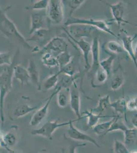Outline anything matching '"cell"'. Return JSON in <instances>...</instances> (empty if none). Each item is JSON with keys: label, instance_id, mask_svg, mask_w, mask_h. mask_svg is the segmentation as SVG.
<instances>
[{"label": "cell", "instance_id": "6da1fadb", "mask_svg": "<svg viewBox=\"0 0 137 153\" xmlns=\"http://www.w3.org/2000/svg\"><path fill=\"white\" fill-rule=\"evenodd\" d=\"M10 8L11 6H7L4 9L0 7V32L10 40H16L25 48L32 50L33 47L28 44L24 37L17 30L16 25L7 16V11Z\"/></svg>", "mask_w": 137, "mask_h": 153}, {"label": "cell", "instance_id": "7a4b0ae2", "mask_svg": "<svg viewBox=\"0 0 137 153\" xmlns=\"http://www.w3.org/2000/svg\"><path fill=\"white\" fill-rule=\"evenodd\" d=\"M13 65L5 68L0 74V114L3 123L4 121L3 113L4 100L12 88V79H13Z\"/></svg>", "mask_w": 137, "mask_h": 153}, {"label": "cell", "instance_id": "3957f363", "mask_svg": "<svg viewBox=\"0 0 137 153\" xmlns=\"http://www.w3.org/2000/svg\"><path fill=\"white\" fill-rule=\"evenodd\" d=\"M64 25L66 27H68L74 25H88L100 30L101 31L109 34L110 35L114 36L118 39H119V37L116 35L109 28L106 22L103 20H95L93 19L75 18L71 16H70L69 19L64 23Z\"/></svg>", "mask_w": 137, "mask_h": 153}, {"label": "cell", "instance_id": "277c9868", "mask_svg": "<svg viewBox=\"0 0 137 153\" xmlns=\"http://www.w3.org/2000/svg\"><path fill=\"white\" fill-rule=\"evenodd\" d=\"M79 120L77 118L73 120H70L67 122L60 123L58 120L49 121L43 124L40 128L38 129L32 130L31 133L33 135L41 136L47 139L52 140V136L55 131L61 127L69 126L72 122H76L79 121Z\"/></svg>", "mask_w": 137, "mask_h": 153}, {"label": "cell", "instance_id": "5b68a950", "mask_svg": "<svg viewBox=\"0 0 137 153\" xmlns=\"http://www.w3.org/2000/svg\"><path fill=\"white\" fill-rule=\"evenodd\" d=\"M64 6L63 1H49L47 15L49 20L56 24H61L64 19Z\"/></svg>", "mask_w": 137, "mask_h": 153}, {"label": "cell", "instance_id": "8992f818", "mask_svg": "<svg viewBox=\"0 0 137 153\" xmlns=\"http://www.w3.org/2000/svg\"><path fill=\"white\" fill-rule=\"evenodd\" d=\"M91 53L92 57V65L91 66V71L89 73V76L91 78V84L92 87L95 88L94 81L95 76L97 71L100 69V51H99V41L97 37L94 38L92 43Z\"/></svg>", "mask_w": 137, "mask_h": 153}, {"label": "cell", "instance_id": "52a82bcc", "mask_svg": "<svg viewBox=\"0 0 137 153\" xmlns=\"http://www.w3.org/2000/svg\"><path fill=\"white\" fill-rule=\"evenodd\" d=\"M68 50V45L64 39L61 37H55L51 39L43 48V52H49L56 57L59 54Z\"/></svg>", "mask_w": 137, "mask_h": 153}, {"label": "cell", "instance_id": "ba28073f", "mask_svg": "<svg viewBox=\"0 0 137 153\" xmlns=\"http://www.w3.org/2000/svg\"><path fill=\"white\" fill-rule=\"evenodd\" d=\"M58 89V87L55 88V91L47 98L44 105L34 113L30 122V125L32 127L37 126L46 118L48 113L49 107L50 105L51 102L54 96L57 94Z\"/></svg>", "mask_w": 137, "mask_h": 153}, {"label": "cell", "instance_id": "9c48e42d", "mask_svg": "<svg viewBox=\"0 0 137 153\" xmlns=\"http://www.w3.org/2000/svg\"><path fill=\"white\" fill-rule=\"evenodd\" d=\"M103 3L106 4V5L109 6L111 11L112 14L113 16V19L114 20L115 22H116L118 25V27H120L122 24H130L132 25L136 26L135 25L133 24L132 23L129 22V21H127L124 18V14L125 11V8L123 5V2H118L117 3L111 4L108 3L107 2L104 1H101Z\"/></svg>", "mask_w": 137, "mask_h": 153}, {"label": "cell", "instance_id": "30bf717a", "mask_svg": "<svg viewBox=\"0 0 137 153\" xmlns=\"http://www.w3.org/2000/svg\"><path fill=\"white\" fill-rule=\"evenodd\" d=\"M73 123L74 122H72L69 125V128L67 130L68 136L70 139H72L74 141H87L88 143H92L97 146V148H100L95 139L88 134L82 132L81 131L78 130L73 125Z\"/></svg>", "mask_w": 137, "mask_h": 153}, {"label": "cell", "instance_id": "8fae6325", "mask_svg": "<svg viewBox=\"0 0 137 153\" xmlns=\"http://www.w3.org/2000/svg\"><path fill=\"white\" fill-rule=\"evenodd\" d=\"M45 12L38 11L33 12L31 14V26L29 34L31 35L38 30L47 29L46 21L49 19Z\"/></svg>", "mask_w": 137, "mask_h": 153}, {"label": "cell", "instance_id": "7c38bea8", "mask_svg": "<svg viewBox=\"0 0 137 153\" xmlns=\"http://www.w3.org/2000/svg\"><path fill=\"white\" fill-rule=\"evenodd\" d=\"M71 88L70 89L69 104L72 111L76 115L77 119L80 120L83 117H82L80 112V106H81V99L80 93L77 89L76 85Z\"/></svg>", "mask_w": 137, "mask_h": 153}, {"label": "cell", "instance_id": "4fadbf2b", "mask_svg": "<svg viewBox=\"0 0 137 153\" xmlns=\"http://www.w3.org/2000/svg\"><path fill=\"white\" fill-rule=\"evenodd\" d=\"M64 30L67 34V35L69 36L70 38L72 39L75 44L77 45L78 47L79 48V49L82 51L83 54L85 63V71L86 72L88 71L89 70H90L91 68V65L89 63V55L91 52L92 44L84 40L83 38L80 39V40H77L70 34L67 30L64 29Z\"/></svg>", "mask_w": 137, "mask_h": 153}, {"label": "cell", "instance_id": "5bb4252c", "mask_svg": "<svg viewBox=\"0 0 137 153\" xmlns=\"http://www.w3.org/2000/svg\"><path fill=\"white\" fill-rule=\"evenodd\" d=\"M123 31H121L120 37L122 42V47L125 52H127L129 56L131 58L132 60L134 62V64L137 66V54L134 50L133 48V42L137 37V34H135L134 36L132 37L130 35H127L124 33Z\"/></svg>", "mask_w": 137, "mask_h": 153}, {"label": "cell", "instance_id": "9a60e30c", "mask_svg": "<svg viewBox=\"0 0 137 153\" xmlns=\"http://www.w3.org/2000/svg\"><path fill=\"white\" fill-rule=\"evenodd\" d=\"M68 27L69 28V31L68 32L72 36L80 39L84 37L91 36L93 32L96 29L93 27L84 25H74Z\"/></svg>", "mask_w": 137, "mask_h": 153}, {"label": "cell", "instance_id": "2e32d148", "mask_svg": "<svg viewBox=\"0 0 137 153\" xmlns=\"http://www.w3.org/2000/svg\"><path fill=\"white\" fill-rule=\"evenodd\" d=\"M13 78L18 80L21 83L22 86L27 85L31 82L27 70L20 64L13 66Z\"/></svg>", "mask_w": 137, "mask_h": 153}, {"label": "cell", "instance_id": "e0dca14e", "mask_svg": "<svg viewBox=\"0 0 137 153\" xmlns=\"http://www.w3.org/2000/svg\"><path fill=\"white\" fill-rule=\"evenodd\" d=\"M30 81L37 86L38 91H41L42 87L40 84V75L38 68L32 60H29L27 68Z\"/></svg>", "mask_w": 137, "mask_h": 153}, {"label": "cell", "instance_id": "ac0fdd59", "mask_svg": "<svg viewBox=\"0 0 137 153\" xmlns=\"http://www.w3.org/2000/svg\"><path fill=\"white\" fill-rule=\"evenodd\" d=\"M126 102V100L124 97L120 98L113 103H111L109 107L114 110L117 113V115L120 117L124 116L125 120L127 121V109Z\"/></svg>", "mask_w": 137, "mask_h": 153}, {"label": "cell", "instance_id": "d6986e66", "mask_svg": "<svg viewBox=\"0 0 137 153\" xmlns=\"http://www.w3.org/2000/svg\"><path fill=\"white\" fill-rule=\"evenodd\" d=\"M103 48L107 54H113L116 55L117 54L124 52L121 45L115 41H109L105 42L103 45Z\"/></svg>", "mask_w": 137, "mask_h": 153}, {"label": "cell", "instance_id": "ffe728a7", "mask_svg": "<svg viewBox=\"0 0 137 153\" xmlns=\"http://www.w3.org/2000/svg\"><path fill=\"white\" fill-rule=\"evenodd\" d=\"M81 115H84V117H83V118L86 117L88 119L87 126H88V129L93 128L96 125L99 123L98 122L99 120L101 118L109 117V116L102 115L101 114L93 113L92 110H91L90 111H86L84 112L83 113H81Z\"/></svg>", "mask_w": 137, "mask_h": 153}, {"label": "cell", "instance_id": "44dd1931", "mask_svg": "<svg viewBox=\"0 0 137 153\" xmlns=\"http://www.w3.org/2000/svg\"><path fill=\"white\" fill-rule=\"evenodd\" d=\"M59 89L57 93V104L61 108H65L69 104L70 89L61 88Z\"/></svg>", "mask_w": 137, "mask_h": 153}, {"label": "cell", "instance_id": "7402d4cb", "mask_svg": "<svg viewBox=\"0 0 137 153\" xmlns=\"http://www.w3.org/2000/svg\"><path fill=\"white\" fill-rule=\"evenodd\" d=\"M114 117L115 116H113L111 120L107 121V122H103V123H98L93 128L94 133L97 135L101 136V137L106 135V134L109 133L108 132H109V129L110 128L112 123L114 121Z\"/></svg>", "mask_w": 137, "mask_h": 153}, {"label": "cell", "instance_id": "603a6c76", "mask_svg": "<svg viewBox=\"0 0 137 153\" xmlns=\"http://www.w3.org/2000/svg\"><path fill=\"white\" fill-rule=\"evenodd\" d=\"M129 127L125 124L123 117L119 115H115L114 120L108 132H112L114 131H121L124 132Z\"/></svg>", "mask_w": 137, "mask_h": 153}, {"label": "cell", "instance_id": "cb8c5ba5", "mask_svg": "<svg viewBox=\"0 0 137 153\" xmlns=\"http://www.w3.org/2000/svg\"><path fill=\"white\" fill-rule=\"evenodd\" d=\"M111 104V102L110 97L109 95H106L101 97L98 101L96 107L91 110L93 113L101 114L103 112H104L106 109L109 107Z\"/></svg>", "mask_w": 137, "mask_h": 153}, {"label": "cell", "instance_id": "d4e9b609", "mask_svg": "<svg viewBox=\"0 0 137 153\" xmlns=\"http://www.w3.org/2000/svg\"><path fill=\"white\" fill-rule=\"evenodd\" d=\"M80 73H78L73 76H69L67 75H64L58 83L56 87H60L61 88H70L75 83V81L80 76Z\"/></svg>", "mask_w": 137, "mask_h": 153}, {"label": "cell", "instance_id": "484cf974", "mask_svg": "<svg viewBox=\"0 0 137 153\" xmlns=\"http://www.w3.org/2000/svg\"><path fill=\"white\" fill-rule=\"evenodd\" d=\"M116 58V55L110 54L109 57L101 61L99 63L100 68L108 74L109 78L111 77L113 71V62Z\"/></svg>", "mask_w": 137, "mask_h": 153}, {"label": "cell", "instance_id": "4316f807", "mask_svg": "<svg viewBox=\"0 0 137 153\" xmlns=\"http://www.w3.org/2000/svg\"><path fill=\"white\" fill-rule=\"evenodd\" d=\"M38 107V106L31 107L28 104L20 105L16 108L13 114L16 117H24L28 113L35 110Z\"/></svg>", "mask_w": 137, "mask_h": 153}, {"label": "cell", "instance_id": "83f0119b", "mask_svg": "<svg viewBox=\"0 0 137 153\" xmlns=\"http://www.w3.org/2000/svg\"><path fill=\"white\" fill-rule=\"evenodd\" d=\"M42 62L45 66L48 68L58 67V63L56 58L49 52H43L42 56Z\"/></svg>", "mask_w": 137, "mask_h": 153}, {"label": "cell", "instance_id": "f1b7e54d", "mask_svg": "<svg viewBox=\"0 0 137 153\" xmlns=\"http://www.w3.org/2000/svg\"><path fill=\"white\" fill-rule=\"evenodd\" d=\"M73 57L74 56L69 52L68 50L57 55L56 58L58 63L59 69L69 64L72 61Z\"/></svg>", "mask_w": 137, "mask_h": 153}, {"label": "cell", "instance_id": "f546056e", "mask_svg": "<svg viewBox=\"0 0 137 153\" xmlns=\"http://www.w3.org/2000/svg\"><path fill=\"white\" fill-rule=\"evenodd\" d=\"M124 140L125 145H130L134 143L137 139V128H129L123 132Z\"/></svg>", "mask_w": 137, "mask_h": 153}, {"label": "cell", "instance_id": "4dcf8cb0", "mask_svg": "<svg viewBox=\"0 0 137 153\" xmlns=\"http://www.w3.org/2000/svg\"><path fill=\"white\" fill-rule=\"evenodd\" d=\"M74 61V57L72 61L70 62L66 65V66L59 69V71L58 73L59 75L61 74H63L64 75H67L69 76H73L76 74L79 73L78 71L76 70V65L75 64Z\"/></svg>", "mask_w": 137, "mask_h": 153}, {"label": "cell", "instance_id": "1f68e13d", "mask_svg": "<svg viewBox=\"0 0 137 153\" xmlns=\"http://www.w3.org/2000/svg\"><path fill=\"white\" fill-rule=\"evenodd\" d=\"M48 29H40L38 30L34 33L32 34L31 36L28 39H26L27 42H43L46 37L48 33Z\"/></svg>", "mask_w": 137, "mask_h": 153}, {"label": "cell", "instance_id": "d6a6232c", "mask_svg": "<svg viewBox=\"0 0 137 153\" xmlns=\"http://www.w3.org/2000/svg\"><path fill=\"white\" fill-rule=\"evenodd\" d=\"M59 75L58 73H57L51 75L48 78L46 79L43 84V88L45 89V91H49L56 87L59 81Z\"/></svg>", "mask_w": 137, "mask_h": 153}, {"label": "cell", "instance_id": "836d02e7", "mask_svg": "<svg viewBox=\"0 0 137 153\" xmlns=\"http://www.w3.org/2000/svg\"><path fill=\"white\" fill-rule=\"evenodd\" d=\"M64 3H66L70 8V16H72L75 11L78 9L79 7L83 5V4L85 3L86 1L85 0H67V1H63Z\"/></svg>", "mask_w": 137, "mask_h": 153}, {"label": "cell", "instance_id": "e575fe53", "mask_svg": "<svg viewBox=\"0 0 137 153\" xmlns=\"http://www.w3.org/2000/svg\"><path fill=\"white\" fill-rule=\"evenodd\" d=\"M49 1L48 0H40L35 2L33 5L30 7L25 8L28 10H47L48 7Z\"/></svg>", "mask_w": 137, "mask_h": 153}, {"label": "cell", "instance_id": "d590c367", "mask_svg": "<svg viewBox=\"0 0 137 153\" xmlns=\"http://www.w3.org/2000/svg\"><path fill=\"white\" fill-rule=\"evenodd\" d=\"M113 150L114 153H130L124 143L117 139H115L114 141Z\"/></svg>", "mask_w": 137, "mask_h": 153}, {"label": "cell", "instance_id": "8d00e7d4", "mask_svg": "<svg viewBox=\"0 0 137 153\" xmlns=\"http://www.w3.org/2000/svg\"><path fill=\"white\" fill-rule=\"evenodd\" d=\"M124 84V78L122 74L117 75L114 76L111 82V89L112 91H117L121 88Z\"/></svg>", "mask_w": 137, "mask_h": 153}, {"label": "cell", "instance_id": "74e56055", "mask_svg": "<svg viewBox=\"0 0 137 153\" xmlns=\"http://www.w3.org/2000/svg\"><path fill=\"white\" fill-rule=\"evenodd\" d=\"M13 65L11 61V54L10 52H0V66H11Z\"/></svg>", "mask_w": 137, "mask_h": 153}, {"label": "cell", "instance_id": "f35d334b", "mask_svg": "<svg viewBox=\"0 0 137 153\" xmlns=\"http://www.w3.org/2000/svg\"><path fill=\"white\" fill-rule=\"evenodd\" d=\"M4 142L5 144L9 146H13L16 144V138L14 134L11 133H8L3 136Z\"/></svg>", "mask_w": 137, "mask_h": 153}, {"label": "cell", "instance_id": "ab89813d", "mask_svg": "<svg viewBox=\"0 0 137 153\" xmlns=\"http://www.w3.org/2000/svg\"><path fill=\"white\" fill-rule=\"evenodd\" d=\"M109 76L107 73L101 68L97 71L95 76V78L96 79V80L101 83L106 82Z\"/></svg>", "mask_w": 137, "mask_h": 153}, {"label": "cell", "instance_id": "60d3db41", "mask_svg": "<svg viewBox=\"0 0 137 153\" xmlns=\"http://www.w3.org/2000/svg\"><path fill=\"white\" fill-rule=\"evenodd\" d=\"M137 97L132 98L126 102L127 110L131 111H136L137 109Z\"/></svg>", "mask_w": 137, "mask_h": 153}, {"label": "cell", "instance_id": "b9f144b4", "mask_svg": "<svg viewBox=\"0 0 137 153\" xmlns=\"http://www.w3.org/2000/svg\"><path fill=\"white\" fill-rule=\"evenodd\" d=\"M87 146V143H72L71 145H70L69 153H76L77 148L79 147Z\"/></svg>", "mask_w": 137, "mask_h": 153}, {"label": "cell", "instance_id": "7bdbcfd3", "mask_svg": "<svg viewBox=\"0 0 137 153\" xmlns=\"http://www.w3.org/2000/svg\"><path fill=\"white\" fill-rule=\"evenodd\" d=\"M131 123L133 125V127L137 128V113L133 115V118H132V120H131Z\"/></svg>", "mask_w": 137, "mask_h": 153}, {"label": "cell", "instance_id": "ee69618b", "mask_svg": "<svg viewBox=\"0 0 137 153\" xmlns=\"http://www.w3.org/2000/svg\"><path fill=\"white\" fill-rule=\"evenodd\" d=\"M38 153H47V151L45 149H43L40 151Z\"/></svg>", "mask_w": 137, "mask_h": 153}, {"label": "cell", "instance_id": "f6af8a7d", "mask_svg": "<svg viewBox=\"0 0 137 153\" xmlns=\"http://www.w3.org/2000/svg\"><path fill=\"white\" fill-rule=\"evenodd\" d=\"M130 153H137V152L136 151H132L131 152H130Z\"/></svg>", "mask_w": 137, "mask_h": 153}, {"label": "cell", "instance_id": "bcb514c9", "mask_svg": "<svg viewBox=\"0 0 137 153\" xmlns=\"http://www.w3.org/2000/svg\"><path fill=\"white\" fill-rule=\"evenodd\" d=\"M0 93H1V90H0Z\"/></svg>", "mask_w": 137, "mask_h": 153}]
</instances>
